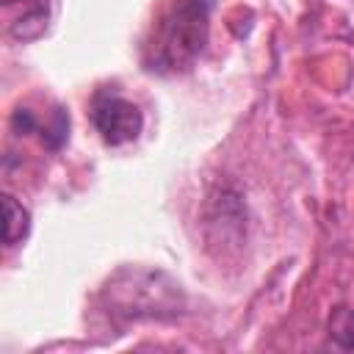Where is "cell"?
Segmentation results:
<instances>
[{"instance_id":"1","label":"cell","mask_w":354,"mask_h":354,"mask_svg":"<svg viewBox=\"0 0 354 354\" xmlns=\"http://www.w3.org/2000/svg\"><path fill=\"white\" fill-rule=\"evenodd\" d=\"M210 8L213 0H169L144 41V69L155 75L188 72L207 44Z\"/></svg>"},{"instance_id":"2","label":"cell","mask_w":354,"mask_h":354,"mask_svg":"<svg viewBox=\"0 0 354 354\" xmlns=\"http://www.w3.org/2000/svg\"><path fill=\"white\" fill-rule=\"evenodd\" d=\"M111 313L124 318H163L183 307V290L163 271L124 268L105 285Z\"/></svg>"},{"instance_id":"3","label":"cell","mask_w":354,"mask_h":354,"mask_svg":"<svg viewBox=\"0 0 354 354\" xmlns=\"http://www.w3.org/2000/svg\"><path fill=\"white\" fill-rule=\"evenodd\" d=\"M91 124L100 133V138L108 147H122L130 144L141 136L144 130V116L136 102L122 97L113 88H100L91 100Z\"/></svg>"},{"instance_id":"4","label":"cell","mask_w":354,"mask_h":354,"mask_svg":"<svg viewBox=\"0 0 354 354\" xmlns=\"http://www.w3.org/2000/svg\"><path fill=\"white\" fill-rule=\"evenodd\" d=\"M50 0H3L6 33L17 41H33L47 30Z\"/></svg>"},{"instance_id":"5","label":"cell","mask_w":354,"mask_h":354,"mask_svg":"<svg viewBox=\"0 0 354 354\" xmlns=\"http://www.w3.org/2000/svg\"><path fill=\"white\" fill-rule=\"evenodd\" d=\"M3 213H6V224H3V243L6 246H17L28 238L30 232V213L22 207V202H17V196L3 194Z\"/></svg>"},{"instance_id":"6","label":"cell","mask_w":354,"mask_h":354,"mask_svg":"<svg viewBox=\"0 0 354 354\" xmlns=\"http://www.w3.org/2000/svg\"><path fill=\"white\" fill-rule=\"evenodd\" d=\"M329 337L340 348H354V307H337L329 318Z\"/></svg>"}]
</instances>
